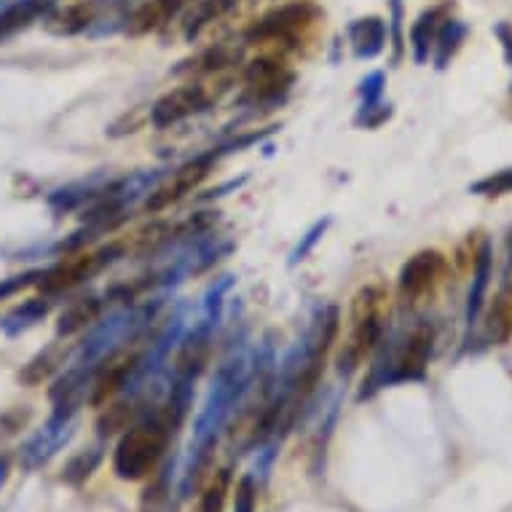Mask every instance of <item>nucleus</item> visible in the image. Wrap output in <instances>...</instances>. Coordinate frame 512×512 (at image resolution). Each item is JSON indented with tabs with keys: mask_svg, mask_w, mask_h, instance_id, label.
<instances>
[{
	"mask_svg": "<svg viewBox=\"0 0 512 512\" xmlns=\"http://www.w3.org/2000/svg\"><path fill=\"white\" fill-rule=\"evenodd\" d=\"M97 462H100V456H78V459H73V462L65 467V480H68V483H78V480L89 478V472L97 467Z\"/></svg>",
	"mask_w": 512,
	"mask_h": 512,
	"instance_id": "obj_29",
	"label": "nucleus"
},
{
	"mask_svg": "<svg viewBox=\"0 0 512 512\" xmlns=\"http://www.w3.org/2000/svg\"><path fill=\"white\" fill-rule=\"evenodd\" d=\"M46 314H49V303L43 301V298H30V301H25L17 309H11L6 317L0 319V330L6 336H19V333L35 328Z\"/></svg>",
	"mask_w": 512,
	"mask_h": 512,
	"instance_id": "obj_20",
	"label": "nucleus"
},
{
	"mask_svg": "<svg viewBox=\"0 0 512 512\" xmlns=\"http://www.w3.org/2000/svg\"><path fill=\"white\" fill-rule=\"evenodd\" d=\"M470 194L475 196H507L512 194V167L496 169L491 175L480 177L478 183L470 185Z\"/></svg>",
	"mask_w": 512,
	"mask_h": 512,
	"instance_id": "obj_24",
	"label": "nucleus"
},
{
	"mask_svg": "<svg viewBox=\"0 0 512 512\" xmlns=\"http://www.w3.org/2000/svg\"><path fill=\"white\" fill-rule=\"evenodd\" d=\"M295 73L277 57L252 59L244 68V94L242 102L258 108V105H279L285 102L287 92L293 89Z\"/></svg>",
	"mask_w": 512,
	"mask_h": 512,
	"instance_id": "obj_5",
	"label": "nucleus"
},
{
	"mask_svg": "<svg viewBox=\"0 0 512 512\" xmlns=\"http://www.w3.org/2000/svg\"><path fill=\"white\" fill-rule=\"evenodd\" d=\"M121 244L113 242L108 247H102L97 252H84V255H76V258H68V261L57 263L54 269L43 271L41 274V290L46 295H59L65 290H73L76 285L86 282L94 274H100L105 266L116 261L121 255Z\"/></svg>",
	"mask_w": 512,
	"mask_h": 512,
	"instance_id": "obj_6",
	"label": "nucleus"
},
{
	"mask_svg": "<svg viewBox=\"0 0 512 512\" xmlns=\"http://www.w3.org/2000/svg\"><path fill=\"white\" fill-rule=\"evenodd\" d=\"M435 349V328L429 322L413 325L411 333L397 346H387L370 370V378L362 384L360 397H370L378 387L405 384V381H424Z\"/></svg>",
	"mask_w": 512,
	"mask_h": 512,
	"instance_id": "obj_1",
	"label": "nucleus"
},
{
	"mask_svg": "<svg viewBox=\"0 0 512 512\" xmlns=\"http://www.w3.org/2000/svg\"><path fill=\"white\" fill-rule=\"evenodd\" d=\"M494 35L499 38L502 43V51H504V62L512 68V25L510 22H499L494 25Z\"/></svg>",
	"mask_w": 512,
	"mask_h": 512,
	"instance_id": "obj_32",
	"label": "nucleus"
},
{
	"mask_svg": "<svg viewBox=\"0 0 512 512\" xmlns=\"http://www.w3.org/2000/svg\"><path fill=\"white\" fill-rule=\"evenodd\" d=\"M51 9H54V0H14L11 6L0 11V43L11 41L14 35L27 30L38 19H46Z\"/></svg>",
	"mask_w": 512,
	"mask_h": 512,
	"instance_id": "obj_13",
	"label": "nucleus"
},
{
	"mask_svg": "<svg viewBox=\"0 0 512 512\" xmlns=\"http://www.w3.org/2000/svg\"><path fill=\"white\" fill-rule=\"evenodd\" d=\"M252 504H255V488L250 478H244L236 488V512H252Z\"/></svg>",
	"mask_w": 512,
	"mask_h": 512,
	"instance_id": "obj_31",
	"label": "nucleus"
},
{
	"mask_svg": "<svg viewBox=\"0 0 512 512\" xmlns=\"http://www.w3.org/2000/svg\"><path fill=\"white\" fill-rule=\"evenodd\" d=\"M212 105V97L207 94V89L199 84H185L177 86L172 92H167L164 97L153 102L151 108V124L156 129H167V126H175L180 121L191 116H199Z\"/></svg>",
	"mask_w": 512,
	"mask_h": 512,
	"instance_id": "obj_8",
	"label": "nucleus"
},
{
	"mask_svg": "<svg viewBox=\"0 0 512 512\" xmlns=\"http://www.w3.org/2000/svg\"><path fill=\"white\" fill-rule=\"evenodd\" d=\"M169 429H172V421L169 419H159L151 421V424H143V427L129 429L121 437L116 456H113V470H116L118 478H145L159 464L161 454L167 448Z\"/></svg>",
	"mask_w": 512,
	"mask_h": 512,
	"instance_id": "obj_4",
	"label": "nucleus"
},
{
	"mask_svg": "<svg viewBox=\"0 0 512 512\" xmlns=\"http://www.w3.org/2000/svg\"><path fill=\"white\" fill-rule=\"evenodd\" d=\"M507 263L512 266V228H510V239H507Z\"/></svg>",
	"mask_w": 512,
	"mask_h": 512,
	"instance_id": "obj_33",
	"label": "nucleus"
},
{
	"mask_svg": "<svg viewBox=\"0 0 512 512\" xmlns=\"http://www.w3.org/2000/svg\"><path fill=\"white\" fill-rule=\"evenodd\" d=\"M470 33V27L459 22V19H448L443 27H440V33H437L435 49H432V62H435L437 70H445L451 65V59L456 57V51L462 49L464 38Z\"/></svg>",
	"mask_w": 512,
	"mask_h": 512,
	"instance_id": "obj_19",
	"label": "nucleus"
},
{
	"mask_svg": "<svg viewBox=\"0 0 512 512\" xmlns=\"http://www.w3.org/2000/svg\"><path fill=\"white\" fill-rule=\"evenodd\" d=\"M319 19H322V9L314 0H290V3L271 9L269 14H263L261 19H255L247 27L244 41L277 43V46L293 49V46H298V38L309 33Z\"/></svg>",
	"mask_w": 512,
	"mask_h": 512,
	"instance_id": "obj_3",
	"label": "nucleus"
},
{
	"mask_svg": "<svg viewBox=\"0 0 512 512\" xmlns=\"http://www.w3.org/2000/svg\"><path fill=\"white\" fill-rule=\"evenodd\" d=\"M129 419H132V405H126V403L113 405V408H108V411L102 413L100 432L102 435H113V432H118V429H124L126 424H129Z\"/></svg>",
	"mask_w": 512,
	"mask_h": 512,
	"instance_id": "obj_26",
	"label": "nucleus"
},
{
	"mask_svg": "<svg viewBox=\"0 0 512 512\" xmlns=\"http://www.w3.org/2000/svg\"><path fill=\"white\" fill-rule=\"evenodd\" d=\"M188 3H194V0H143V3L126 17L124 30L129 35H135V38L153 33V30H159V27H164L167 22H172Z\"/></svg>",
	"mask_w": 512,
	"mask_h": 512,
	"instance_id": "obj_11",
	"label": "nucleus"
},
{
	"mask_svg": "<svg viewBox=\"0 0 512 512\" xmlns=\"http://www.w3.org/2000/svg\"><path fill=\"white\" fill-rule=\"evenodd\" d=\"M488 344H504L512 338V282L496 295L486 317Z\"/></svg>",
	"mask_w": 512,
	"mask_h": 512,
	"instance_id": "obj_18",
	"label": "nucleus"
},
{
	"mask_svg": "<svg viewBox=\"0 0 512 512\" xmlns=\"http://www.w3.org/2000/svg\"><path fill=\"white\" fill-rule=\"evenodd\" d=\"M328 226H330V220H328V218L319 220V223H314V228H311L309 234L303 236V242L298 244V247H295V250H293V255H290V263L306 261V255H309V252L314 250V244H317L319 239L325 236V231H328Z\"/></svg>",
	"mask_w": 512,
	"mask_h": 512,
	"instance_id": "obj_27",
	"label": "nucleus"
},
{
	"mask_svg": "<svg viewBox=\"0 0 512 512\" xmlns=\"http://www.w3.org/2000/svg\"><path fill=\"white\" fill-rule=\"evenodd\" d=\"M94 17H97L94 3H86L84 0V3H73V6H65V9L54 6L49 17L43 19V25L54 35H78L92 25Z\"/></svg>",
	"mask_w": 512,
	"mask_h": 512,
	"instance_id": "obj_15",
	"label": "nucleus"
},
{
	"mask_svg": "<svg viewBox=\"0 0 512 512\" xmlns=\"http://www.w3.org/2000/svg\"><path fill=\"white\" fill-rule=\"evenodd\" d=\"M451 9H454V3H451V0L437 3V6H429V9L421 11L419 19L411 25V33L408 35H411V51H413V62H416V65L429 62L440 27L451 19Z\"/></svg>",
	"mask_w": 512,
	"mask_h": 512,
	"instance_id": "obj_10",
	"label": "nucleus"
},
{
	"mask_svg": "<svg viewBox=\"0 0 512 512\" xmlns=\"http://www.w3.org/2000/svg\"><path fill=\"white\" fill-rule=\"evenodd\" d=\"M346 35H349V46H352L354 57L376 59L389 43L387 19L373 17V14L354 19L352 25L346 27Z\"/></svg>",
	"mask_w": 512,
	"mask_h": 512,
	"instance_id": "obj_12",
	"label": "nucleus"
},
{
	"mask_svg": "<svg viewBox=\"0 0 512 512\" xmlns=\"http://www.w3.org/2000/svg\"><path fill=\"white\" fill-rule=\"evenodd\" d=\"M228 486H231V472L220 470L212 483L204 488V494L199 496L194 512H223V504H226Z\"/></svg>",
	"mask_w": 512,
	"mask_h": 512,
	"instance_id": "obj_23",
	"label": "nucleus"
},
{
	"mask_svg": "<svg viewBox=\"0 0 512 512\" xmlns=\"http://www.w3.org/2000/svg\"><path fill=\"white\" fill-rule=\"evenodd\" d=\"M220 153H223V148H218V151H207L202 153V156H196V159L185 161L183 167L172 172V177H169L167 183L156 185L151 194H148V199H145V210H167V207L180 202L183 196L191 194L194 188H199L204 177L210 175V169L215 167V161L220 159Z\"/></svg>",
	"mask_w": 512,
	"mask_h": 512,
	"instance_id": "obj_7",
	"label": "nucleus"
},
{
	"mask_svg": "<svg viewBox=\"0 0 512 512\" xmlns=\"http://www.w3.org/2000/svg\"><path fill=\"white\" fill-rule=\"evenodd\" d=\"M234 6L236 0H199L194 6V11H191L188 22H185V38H188V41H196L212 22H218L220 17H226Z\"/></svg>",
	"mask_w": 512,
	"mask_h": 512,
	"instance_id": "obj_21",
	"label": "nucleus"
},
{
	"mask_svg": "<svg viewBox=\"0 0 512 512\" xmlns=\"http://www.w3.org/2000/svg\"><path fill=\"white\" fill-rule=\"evenodd\" d=\"M491 269H494V252H491V242L483 239L475 252V263H472V287L470 298H467V328H472L480 317V309L486 303L488 285H491Z\"/></svg>",
	"mask_w": 512,
	"mask_h": 512,
	"instance_id": "obj_14",
	"label": "nucleus"
},
{
	"mask_svg": "<svg viewBox=\"0 0 512 512\" xmlns=\"http://www.w3.org/2000/svg\"><path fill=\"white\" fill-rule=\"evenodd\" d=\"M35 277H41V271H30V274H22V277H11L6 282H0V301L22 290V287H27L30 282H35Z\"/></svg>",
	"mask_w": 512,
	"mask_h": 512,
	"instance_id": "obj_30",
	"label": "nucleus"
},
{
	"mask_svg": "<svg viewBox=\"0 0 512 512\" xmlns=\"http://www.w3.org/2000/svg\"><path fill=\"white\" fill-rule=\"evenodd\" d=\"M445 269H448V261H445L443 252H416L413 258L405 261V266L400 269V277H397L400 295H403L405 301H419V298H424V295L435 290L440 277L445 274Z\"/></svg>",
	"mask_w": 512,
	"mask_h": 512,
	"instance_id": "obj_9",
	"label": "nucleus"
},
{
	"mask_svg": "<svg viewBox=\"0 0 512 512\" xmlns=\"http://www.w3.org/2000/svg\"><path fill=\"white\" fill-rule=\"evenodd\" d=\"M384 86H387V76L376 70V73H370L365 81L360 84V97H362V110H370L381 105V97H384Z\"/></svg>",
	"mask_w": 512,
	"mask_h": 512,
	"instance_id": "obj_25",
	"label": "nucleus"
},
{
	"mask_svg": "<svg viewBox=\"0 0 512 512\" xmlns=\"http://www.w3.org/2000/svg\"><path fill=\"white\" fill-rule=\"evenodd\" d=\"M510 105H512V89H510Z\"/></svg>",
	"mask_w": 512,
	"mask_h": 512,
	"instance_id": "obj_34",
	"label": "nucleus"
},
{
	"mask_svg": "<svg viewBox=\"0 0 512 512\" xmlns=\"http://www.w3.org/2000/svg\"><path fill=\"white\" fill-rule=\"evenodd\" d=\"M239 57H242V51L236 49V46L218 43V46H210V49H204L202 54H196L194 59L183 62L175 73L177 76H180V73H218V70H226L231 68V65H236Z\"/></svg>",
	"mask_w": 512,
	"mask_h": 512,
	"instance_id": "obj_17",
	"label": "nucleus"
},
{
	"mask_svg": "<svg viewBox=\"0 0 512 512\" xmlns=\"http://www.w3.org/2000/svg\"><path fill=\"white\" fill-rule=\"evenodd\" d=\"M62 360H65V354L59 352V346H49L46 352H41L38 357H33V360L27 362L25 370L19 373V378H22L25 384H41V381H46V378L62 365Z\"/></svg>",
	"mask_w": 512,
	"mask_h": 512,
	"instance_id": "obj_22",
	"label": "nucleus"
},
{
	"mask_svg": "<svg viewBox=\"0 0 512 512\" xmlns=\"http://www.w3.org/2000/svg\"><path fill=\"white\" fill-rule=\"evenodd\" d=\"M102 314V301L100 298H81V301H73L68 309L59 314L57 322V336L70 338L81 333V330L92 328L94 322L100 319Z\"/></svg>",
	"mask_w": 512,
	"mask_h": 512,
	"instance_id": "obj_16",
	"label": "nucleus"
},
{
	"mask_svg": "<svg viewBox=\"0 0 512 512\" xmlns=\"http://www.w3.org/2000/svg\"><path fill=\"white\" fill-rule=\"evenodd\" d=\"M381 301L384 295L378 287H362L352 303V333L346 338L344 349L338 352V373L349 378L360 368L368 354L381 346L384 322H381Z\"/></svg>",
	"mask_w": 512,
	"mask_h": 512,
	"instance_id": "obj_2",
	"label": "nucleus"
},
{
	"mask_svg": "<svg viewBox=\"0 0 512 512\" xmlns=\"http://www.w3.org/2000/svg\"><path fill=\"white\" fill-rule=\"evenodd\" d=\"M387 27L392 30V46H395V62H400L403 57V3L400 0H392V19L387 22Z\"/></svg>",
	"mask_w": 512,
	"mask_h": 512,
	"instance_id": "obj_28",
	"label": "nucleus"
}]
</instances>
